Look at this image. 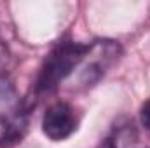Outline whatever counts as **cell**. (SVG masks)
Returning <instances> with one entry per match:
<instances>
[{
	"label": "cell",
	"instance_id": "obj_1",
	"mask_svg": "<svg viewBox=\"0 0 150 148\" xmlns=\"http://www.w3.org/2000/svg\"><path fill=\"white\" fill-rule=\"evenodd\" d=\"M87 51H89V44H80L74 40L58 42L45 56L40 66L35 82V92L38 96L54 92L82 65Z\"/></svg>",
	"mask_w": 150,
	"mask_h": 148
},
{
	"label": "cell",
	"instance_id": "obj_2",
	"mask_svg": "<svg viewBox=\"0 0 150 148\" xmlns=\"http://www.w3.org/2000/svg\"><path fill=\"white\" fill-rule=\"evenodd\" d=\"M28 129V106L16 85L0 77V148L18 145Z\"/></svg>",
	"mask_w": 150,
	"mask_h": 148
},
{
	"label": "cell",
	"instance_id": "obj_3",
	"mask_svg": "<svg viewBox=\"0 0 150 148\" xmlns=\"http://www.w3.org/2000/svg\"><path fill=\"white\" fill-rule=\"evenodd\" d=\"M122 49L115 40H96L89 44V51L82 61V72L79 77V85L82 89L93 87L100 78L119 61Z\"/></svg>",
	"mask_w": 150,
	"mask_h": 148
},
{
	"label": "cell",
	"instance_id": "obj_4",
	"mask_svg": "<svg viewBox=\"0 0 150 148\" xmlns=\"http://www.w3.org/2000/svg\"><path fill=\"white\" fill-rule=\"evenodd\" d=\"M79 127V117L75 108L67 101L52 103L42 117V131L52 141H63L70 138Z\"/></svg>",
	"mask_w": 150,
	"mask_h": 148
},
{
	"label": "cell",
	"instance_id": "obj_5",
	"mask_svg": "<svg viewBox=\"0 0 150 148\" xmlns=\"http://www.w3.org/2000/svg\"><path fill=\"white\" fill-rule=\"evenodd\" d=\"M9 66H11V54H9L7 45H5L4 40L0 38V77H5Z\"/></svg>",
	"mask_w": 150,
	"mask_h": 148
},
{
	"label": "cell",
	"instance_id": "obj_6",
	"mask_svg": "<svg viewBox=\"0 0 150 148\" xmlns=\"http://www.w3.org/2000/svg\"><path fill=\"white\" fill-rule=\"evenodd\" d=\"M140 120H142V125L147 131H150V99H147L140 108Z\"/></svg>",
	"mask_w": 150,
	"mask_h": 148
},
{
	"label": "cell",
	"instance_id": "obj_7",
	"mask_svg": "<svg viewBox=\"0 0 150 148\" xmlns=\"http://www.w3.org/2000/svg\"><path fill=\"white\" fill-rule=\"evenodd\" d=\"M101 148H117V145H115V141H113L112 138H108V140L101 145Z\"/></svg>",
	"mask_w": 150,
	"mask_h": 148
}]
</instances>
